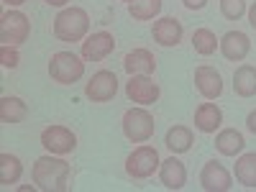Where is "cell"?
<instances>
[{"instance_id":"52a82bcc","label":"cell","mask_w":256,"mask_h":192,"mask_svg":"<svg viewBox=\"0 0 256 192\" xmlns=\"http://www.w3.org/2000/svg\"><path fill=\"white\" fill-rule=\"evenodd\" d=\"M41 146L46 148L49 154H56V156H67L77 148V136L72 128L67 126H46L41 131Z\"/></svg>"},{"instance_id":"4dcf8cb0","label":"cell","mask_w":256,"mask_h":192,"mask_svg":"<svg viewBox=\"0 0 256 192\" xmlns=\"http://www.w3.org/2000/svg\"><path fill=\"white\" fill-rule=\"evenodd\" d=\"M44 3H46V6H52V8H64V6L70 3V0H44Z\"/></svg>"},{"instance_id":"f1b7e54d","label":"cell","mask_w":256,"mask_h":192,"mask_svg":"<svg viewBox=\"0 0 256 192\" xmlns=\"http://www.w3.org/2000/svg\"><path fill=\"white\" fill-rule=\"evenodd\" d=\"M246 128L251 134H256V110H251L248 116H246Z\"/></svg>"},{"instance_id":"4fadbf2b","label":"cell","mask_w":256,"mask_h":192,"mask_svg":"<svg viewBox=\"0 0 256 192\" xmlns=\"http://www.w3.org/2000/svg\"><path fill=\"white\" fill-rule=\"evenodd\" d=\"M195 88L205 100H218L223 95V77L216 67L200 64V67L195 70Z\"/></svg>"},{"instance_id":"7402d4cb","label":"cell","mask_w":256,"mask_h":192,"mask_svg":"<svg viewBox=\"0 0 256 192\" xmlns=\"http://www.w3.org/2000/svg\"><path fill=\"white\" fill-rule=\"evenodd\" d=\"M233 172H236V180L248 187V190H256V152H241L238 159H236V166H233Z\"/></svg>"},{"instance_id":"603a6c76","label":"cell","mask_w":256,"mask_h":192,"mask_svg":"<svg viewBox=\"0 0 256 192\" xmlns=\"http://www.w3.org/2000/svg\"><path fill=\"white\" fill-rule=\"evenodd\" d=\"M20 177H24V164H20L18 156L13 154H0V182L3 184H16Z\"/></svg>"},{"instance_id":"484cf974","label":"cell","mask_w":256,"mask_h":192,"mask_svg":"<svg viewBox=\"0 0 256 192\" xmlns=\"http://www.w3.org/2000/svg\"><path fill=\"white\" fill-rule=\"evenodd\" d=\"M220 13L226 20H241L248 13L246 0H220Z\"/></svg>"},{"instance_id":"d6986e66","label":"cell","mask_w":256,"mask_h":192,"mask_svg":"<svg viewBox=\"0 0 256 192\" xmlns=\"http://www.w3.org/2000/svg\"><path fill=\"white\" fill-rule=\"evenodd\" d=\"M216 148L223 156H238L246 148V138H244L241 131H236V128H220L218 136H216Z\"/></svg>"},{"instance_id":"7c38bea8","label":"cell","mask_w":256,"mask_h":192,"mask_svg":"<svg viewBox=\"0 0 256 192\" xmlns=\"http://www.w3.org/2000/svg\"><path fill=\"white\" fill-rule=\"evenodd\" d=\"M182 36H184V28L174 16H164V18L154 20V26H152V38L164 49L177 46L182 41Z\"/></svg>"},{"instance_id":"4316f807","label":"cell","mask_w":256,"mask_h":192,"mask_svg":"<svg viewBox=\"0 0 256 192\" xmlns=\"http://www.w3.org/2000/svg\"><path fill=\"white\" fill-rule=\"evenodd\" d=\"M0 64H3L6 70H16L18 67V64H20V54L16 52V46H10V44L0 46Z\"/></svg>"},{"instance_id":"6da1fadb","label":"cell","mask_w":256,"mask_h":192,"mask_svg":"<svg viewBox=\"0 0 256 192\" xmlns=\"http://www.w3.org/2000/svg\"><path fill=\"white\" fill-rule=\"evenodd\" d=\"M70 177H72V166L70 162H64L56 154H44L34 162L31 169V180L38 190L46 192H67L70 190Z\"/></svg>"},{"instance_id":"7a4b0ae2","label":"cell","mask_w":256,"mask_h":192,"mask_svg":"<svg viewBox=\"0 0 256 192\" xmlns=\"http://www.w3.org/2000/svg\"><path fill=\"white\" fill-rule=\"evenodd\" d=\"M54 36L64 44H74V41H82L90 31V16L84 8L80 6H70V8H62L54 18Z\"/></svg>"},{"instance_id":"83f0119b","label":"cell","mask_w":256,"mask_h":192,"mask_svg":"<svg viewBox=\"0 0 256 192\" xmlns=\"http://www.w3.org/2000/svg\"><path fill=\"white\" fill-rule=\"evenodd\" d=\"M182 6H184L187 10H202V8L208 6V0H182Z\"/></svg>"},{"instance_id":"ba28073f","label":"cell","mask_w":256,"mask_h":192,"mask_svg":"<svg viewBox=\"0 0 256 192\" xmlns=\"http://www.w3.org/2000/svg\"><path fill=\"white\" fill-rule=\"evenodd\" d=\"M118 92V77L110 70H100L95 72L88 84H84V98L92 102H110Z\"/></svg>"},{"instance_id":"ac0fdd59","label":"cell","mask_w":256,"mask_h":192,"mask_svg":"<svg viewBox=\"0 0 256 192\" xmlns=\"http://www.w3.org/2000/svg\"><path fill=\"white\" fill-rule=\"evenodd\" d=\"M28 118V105L16 98V95H3L0 98V120L8 126H18Z\"/></svg>"},{"instance_id":"5bb4252c","label":"cell","mask_w":256,"mask_h":192,"mask_svg":"<svg viewBox=\"0 0 256 192\" xmlns=\"http://www.w3.org/2000/svg\"><path fill=\"white\" fill-rule=\"evenodd\" d=\"M218 49L228 62H244L251 52V38L244 31H228V34L220 36Z\"/></svg>"},{"instance_id":"d6a6232c","label":"cell","mask_w":256,"mask_h":192,"mask_svg":"<svg viewBox=\"0 0 256 192\" xmlns=\"http://www.w3.org/2000/svg\"><path fill=\"white\" fill-rule=\"evenodd\" d=\"M120 3H126V6H131V3H136V0H120Z\"/></svg>"},{"instance_id":"3957f363","label":"cell","mask_w":256,"mask_h":192,"mask_svg":"<svg viewBox=\"0 0 256 192\" xmlns=\"http://www.w3.org/2000/svg\"><path fill=\"white\" fill-rule=\"evenodd\" d=\"M123 136L134 144H146L148 138L154 136L156 131V123H154V116L146 110V105H138V108H128L123 113Z\"/></svg>"},{"instance_id":"d4e9b609","label":"cell","mask_w":256,"mask_h":192,"mask_svg":"<svg viewBox=\"0 0 256 192\" xmlns=\"http://www.w3.org/2000/svg\"><path fill=\"white\" fill-rule=\"evenodd\" d=\"M162 13V0H136L128 6V16L134 20H154Z\"/></svg>"},{"instance_id":"cb8c5ba5","label":"cell","mask_w":256,"mask_h":192,"mask_svg":"<svg viewBox=\"0 0 256 192\" xmlns=\"http://www.w3.org/2000/svg\"><path fill=\"white\" fill-rule=\"evenodd\" d=\"M218 44H220V38L212 34L210 28H195V34H192V49H195L200 56L216 54Z\"/></svg>"},{"instance_id":"ffe728a7","label":"cell","mask_w":256,"mask_h":192,"mask_svg":"<svg viewBox=\"0 0 256 192\" xmlns=\"http://www.w3.org/2000/svg\"><path fill=\"white\" fill-rule=\"evenodd\" d=\"M192 144H195V136H192V128L187 126H172L164 136V146L172 154H187Z\"/></svg>"},{"instance_id":"1f68e13d","label":"cell","mask_w":256,"mask_h":192,"mask_svg":"<svg viewBox=\"0 0 256 192\" xmlns=\"http://www.w3.org/2000/svg\"><path fill=\"white\" fill-rule=\"evenodd\" d=\"M3 3H6V6H10V8H18V6H24L26 0H3Z\"/></svg>"},{"instance_id":"e0dca14e","label":"cell","mask_w":256,"mask_h":192,"mask_svg":"<svg viewBox=\"0 0 256 192\" xmlns=\"http://www.w3.org/2000/svg\"><path fill=\"white\" fill-rule=\"evenodd\" d=\"M223 123V110L216 102H200L195 110V128L200 134H216Z\"/></svg>"},{"instance_id":"2e32d148","label":"cell","mask_w":256,"mask_h":192,"mask_svg":"<svg viewBox=\"0 0 256 192\" xmlns=\"http://www.w3.org/2000/svg\"><path fill=\"white\" fill-rule=\"evenodd\" d=\"M123 70H126L128 74H154V70H156V56L148 52V49L138 46V49L128 52V54L123 56Z\"/></svg>"},{"instance_id":"8fae6325","label":"cell","mask_w":256,"mask_h":192,"mask_svg":"<svg viewBox=\"0 0 256 192\" xmlns=\"http://www.w3.org/2000/svg\"><path fill=\"white\" fill-rule=\"evenodd\" d=\"M200 184L208 192H228L233 187V177L218 159H210L200 172Z\"/></svg>"},{"instance_id":"5b68a950","label":"cell","mask_w":256,"mask_h":192,"mask_svg":"<svg viewBox=\"0 0 256 192\" xmlns=\"http://www.w3.org/2000/svg\"><path fill=\"white\" fill-rule=\"evenodd\" d=\"M159 152L148 144H141L138 148H134L126 159V174L134 180H148L154 172H159Z\"/></svg>"},{"instance_id":"8992f818","label":"cell","mask_w":256,"mask_h":192,"mask_svg":"<svg viewBox=\"0 0 256 192\" xmlns=\"http://www.w3.org/2000/svg\"><path fill=\"white\" fill-rule=\"evenodd\" d=\"M31 36V20L26 13H20L16 8H10L8 13L0 16V41L10 46H20L26 44Z\"/></svg>"},{"instance_id":"9c48e42d","label":"cell","mask_w":256,"mask_h":192,"mask_svg":"<svg viewBox=\"0 0 256 192\" xmlns=\"http://www.w3.org/2000/svg\"><path fill=\"white\" fill-rule=\"evenodd\" d=\"M126 95L136 105H154L159 100V84L152 80V74H128Z\"/></svg>"},{"instance_id":"30bf717a","label":"cell","mask_w":256,"mask_h":192,"mask_svg":"<svg viewBox=\"0 0 256 192\" xmlns=\"http://www.w3.org/2000/svg\"><path fill=\"white\" fill-rule=\"evenodd\" d=\"M113 49H116L113 34L110 31H98V34H90L82 41V59L84 62H102L113 54Z\"/></svg>"},{"instance_id":"44dd1931","label":"cell","mask_w":256,"mask_h":192,"mask_svg":"<svg viewBox=\"0 0 256 192\" xmlns=\"http://www.w3.org/2000/svg\"><path fill=\"white\" fill-rule=\"evenodd\" d=\"M233 92L238 98H254L256 95V67L254 64H241L233 72Z\"/></svg>"},{"instance_id":"277c9868","label":"cell","mask_w":256,"mask_h":192,"mask_svg":"<svg viewBox=\"0 0 256 192\" xmlns=\"http://www.w3.org/2000/svg\"><path fill=\"white\" fill-rule=\"evenodd\" d=\"M49 77L56 84H74L84 77V62L74 52H56L49 59Z\"/></svg>"},{"instance_id":"f546056e","label":"cell","mask_w":256,"mask_h":192,"mask_svg":"<svg viewBox=\"0 0 256 192\" xmlns=\"http://www.w3.org/2000/svg\"><path fill=\"white\" fill-rule=\"evenodd\" d=\"M246 16H248V24H251V28L256 31V0H254V6L248 8V13H246Z\"/></svg>"},{"instance_id":"9a60e30c","label":"cell","mask_w":256,"mask_h":192,"mask_svg":"<svg viewBox=\"0 0 256 192\" xmlns=\"http://www.w3.org/2000/svg\"><path fill=\"white\" fill-rule=\"evenodd\" d=\"M159 180L166 190H182L187 184V169L177 159V154H172L169 159H164L159 164Z\"/></svg>"}]
</instances>
